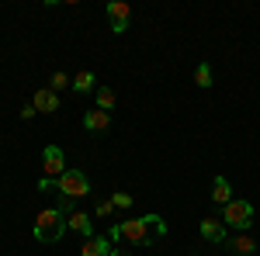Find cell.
Returning <instances> with one entry per match:
<instances>
[{"label":"cell","instance_id":"cell-6","mask_svg":"<svg viewBox=\"0 0 260 256\" xmlns=\"http://www.w3.org/2000/svg\"><path fill=\"white\" fill-rule=\"evenodd\" d=\"M31 104H35V111H42V115H52V111H59V94H52L49 87H42V90H35Z\"/></svg>","mask_w":260,"mask_h":256},{"label":"cell","instance_id":"cell-12","mask_svg":"<svg viewBox=\"0 0 260 256\" xmlns=\"http://www.w3.org/2000/svg\"><path fill=\"white\" fill-rule=\"evenodd\" d=\"M94 83H98L94 73H90V69H83V73L73 77V90H77V94H94Z\"/></svg>","mask_w":260,"mask_h":256},{"label":"cell","instance_id":"cell-1","mask_svg":"<svg viewBox=\"0 0 260 256\" xmlns=\"http://www.w3.org/2000/svg\"><path fill=\"white\" fill-rule=\"evenodd\" d=\"M160 236H167V225H163L160 215H142V218H128V222L111 225V239H125L132 246H149Z\"/></svg>","mask_w":260,"mask_h":256},{"label":"cell","instance_id":"cell-2","mask_svg":"<svg viewBox=\"0 0 260 256\" xmlns=\"http://www.w3.org/2000/svg\"><path fill=\"white\" fill-rule=\"evenodd\" d=\"M31 232H35L39 242H59L62 232H66V215H62L59 208H45V211H39Z\"/></svg>","mask_w":260,"mask_h":256},{"label":"cell","instance_id":"cell-8","mask_svg":"<svg viewBox=\"0 0 260 256\" xmlns=\"http://www.w3.org/2000/svg\"><path fill=\"white\" fill-rule=\"evenodd\" d=\"M198 232L208 239V242H225V222H219V218H205V222L198 225Z\"/></svg>","mask_w":260,"mask_h":256},{"label":"cell","instance_id":"cell-11","mask_svg":"<svg viewBox=\"0 0 260 256\" xmlns=\"http://www.w3.org/2000/svg\"><path fill=\"white\" fill-rule=\"evenodd\" d=\"M212 201L222 204V208L233 201V187H229V180H225V177H215V184H212Z\"/></svg>","mask_w":260,"mask_h":256},{"label":"cell","instance_id":"cell-18","mask_svg":"<svg viewBox=\"0 0 260 256\" xmlns=\"http://www.w3.org/2000/svg\"><path fill=\"white\" fill-rule=\"evenodd\" d=\"M111 204H115V208H132V194H121L118 191V194L111 197Z\"/></svg>","mask_w":260,"mask_h":256},{"label":"cell","instance_id":"cell-3","mask_svg":"<svg viewBox=\"0 0 260 256\" xmlns=\"http://www.w3.org/2000/svg\"><path fill=\"white\" fill-rule=\"evenodd\" d=\"M56 187H59V194H66L70 201L90 194V180H87V173H83V170H66V173L56 180Z\"/></svg>","mask_w":260,"mask_h":256},{"label":"cell","instance_id":"cell-20","mask_svg":"<svg viewBox=\"0 0 260 256\" xmlns=\"http://www.w3.org/2000/svg\"><path fill=\"white\" fill-rule=\"evenodd\" d=\"M111 31H115V35H125V31H128V21H111Z\"/></svg>","mask_w":260,"mask_h":256},{"label":"cell","instance_id":"cell-7","mask_svg":"<svg viewBox=\"0 0 260 256\" xmlns=\"http://www.w3.org/2000/svg\"><path fill=\"white\" fill-rule=\"evenodd\" d=\"M83 128H87V132H108V128H111V115L101 111V107H90V111L83 115Z\"/></svg>","mask_w":260,"mask_h":256},{"label":"cell","instance_id":"cell-10","mask_svg":"<svg viewBox=\"0 0 260 256\" xmlns=\"http://www.w3.org/2000/svg\"><path fill=\"white\" fill-rule=\"evenodd\" d=\"M80 256H111V239H101V236L87 239L80 246Z\"/></svg>","mask_w":260,"mask_h":256},{"label":"cell","instance_id":"cell-14","mask_svg":"<svg viewBox=\"0 0 260 256\" xmlns=\"http://www.w3.org/2000/svg\"><path fill=\"white\" fill-rule=\"evenodd\" d=\"M233 253H240V256H253L257 253V242L250 236H236L233 239Z\"/></svg>","mask_w":260,"mask_h":256},{"label":"cell","instance_id":"cell-13","mask_svg":"<svg viewBox=\"0 0 260 256\" xmlns=\"http://www.w3.org/2000/svg\"><path fill=\"white\" fill-rule=\"evenodd\" d=\"M128 14H132V7H128L125 0H111V4H108V18L111 21H128Z\"/></svg>","mask_w":260,"mask_h":256},{"label":"cell","instance_id":"cell-21","mask_svg":"<svg viewBox=\"0 0 260 256\" xmlns=\"http://www.w3.org/2000/svg\"><path fill=\"white\" fill-rule=\"evenodd\" d=\"M31 115H35V104H24V107H21V118L28 121V118H31Z\"/></svg>","mask_w":260,"mask_h":256},{"label":"cell","instance_id":"cell-16","mask_svg":"<svg viewBox=\"0 0 260 256\" xmlns=\"http://www.w3.org/2000/svg\"><path fill=\"white\" fill-rule=\"evenodd\" d=\"M194 83H198L201 90L212 87V69H208V62H198V69H194Z\"/></svg>","mask_w":260,"mask_h":256},{"label":"cell","instance_id":"cell-19","mask_svg":"<svg viewBox=\"0 0 260 256\" xmlns=\"http://www.w3.org/2000/svg\"><path fill=\"white\" fill-rule=\"evenodd\" d=\"M111 211H115V204H111V201H101V204H98V218H108Z\"/></svg>","mask_w":260,"mask_h":256},{"label":"cell","instance_id":"cell-22","mask_svg":"<svg viewBox=\"0 0 260 256\" xmlns=\"http://www.w3.org/2000/svg\"><path fill=\"white\" fill-rule=\"evenodd\" d=\"M111 256H128V253H121V249H111Z\"/></svg>","mask_w":260,"mask_h":256},{"label":"cell","instance_id":"cell-15","mask_svg":"<svg viewBox=\"0 0 260 256\" xmlns=\"http://www.w3.org/2000/svg\"><path fill=\"white\" fill-rule=\"evenodd\" d=\"M115 90H111V87H98V107L101 111H111V107H115Z\"/></svg>","mask_w":260,"mask_h":256},{"label":"cell","instance_id":"cell-17","mask_svg":"<svg viewBox=\"0 0 260 256\" xmlns=\"http://www.w3.org/2000/svg\"><path fill=\"white\" fill-rule=\"evenodd\" d=\"M66 87H73V80H66V73H52L49 90H52V94H59V90H66Z\"/></svg>","mask_w":260,"mask_h":256},{"label":"cell","instance_id":"cell-4","mask_svg":"<svg viewBox=\"0 0 260 256\" xmlns=\"http://www.w3.org/2000/svg\"><path fill=\"white\" fill-rule=\"evenodd\" d=\"M66 173V156H62L59 145H45V153H42V180H56Z\"/></svg>","mask_w":260,"mask_h":256},{"label":"cell","instance_id":"cell-9","mask_svg":"<svg viewBox=\"0 0 260 256\" xmlns=\"http://www.w3.org/2000/svg\"><path fill=\"white\" fill-rule=\"evenodd\" d=\"M66 225H70L73 232H80L83 239H94V222H90L87 211H73V215L66 218Z\"/></svg>","mask_w":260,"mask_h":256},{"label":"cell","instance_id":"cell-5","mask_svg":"<svg viewBox=\"0 0 260 256\" xmlns=\"http://www.w3.org/2000/svg\"><path fill=\"white\" fill-rule=\"evenodd\" d=\"M222 222L233 225V229H250V225H253V204H250V201H229Z\"/></svg>","mask_w":260,"mask_h":256}]
</instances>
